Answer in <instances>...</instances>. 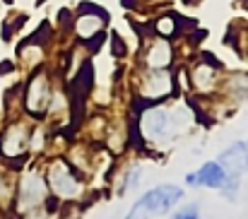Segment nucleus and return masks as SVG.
<instances>
[{
	"label": "nucleus",
	"instance_id": "f257e3e1",
	"mask_svg": "<svg viewBox=\"0 0 248 219\" xmlns=\"http://www.w3.org/2000/svg\"><path fill=\"white\" fill-rule=\"evenodd\" d=\"M53 79L46 68L31 70L22 87V111L29 118H44L48 113V104L53 96Z\"/></svg>",
	"mask_w": 248,
	"mask_h": 219
},
{
	"label": "nucleus",
	"instance_id": "f03ea898",
	"mask_svg": "<svg viewBox=\"0 0 248 219\" xmlns=\"http://www.w3.org/2000/svg\"><path fill=\"white\" fill-rule=\"evenodd\" d=\"M51 190L46 183V176L36 169H27L19 181L15 183V200H12V210L17 215H29L34 210H39L41 205H46Z\"/></svg>",
	"mask_w": 248,
	"mask_h": 219
},
{
	"label": "nucleus",
	"instance_id": "7ed1b4c3",
	"mask_svg": "<svg viewBox=\"0 0 248 219\" xmlns=\"http://www.w3.org/2000/svg\"><path fill=\"white\" fill-rule=\"evenodd\" d=\"M46 183L53 198H58L61 203H73L80 200L84 193V183L80 178V171L65 161V159H53L46 169Z\"/></svg>",
	"mask_w": 248,
	"mask_h": 219
},
{
	"label": "nucleus",
	"instance_id": "20e7f679",
	"mask_svg": "<svg viewBox=\"0 0 248 219\" xmlns=\"http://www.w3.org/2000/svg\"><path fill=\"white\" fill-rule=\"evenodd\" d=\"M29 133H31V125L22 118H12L0 130V164L10 169H19L27 161Z\"/></svg>",
	"mask_w": 248,
	"mask_h": 219
},
{
	"label": "nucleus",
	"instance_id": "39448f33",
	"mask_svg": "<svg viewBox=\"0 0 248 219\" xmlns=\"http://www.w3.org/2000/svg\"><path fill=\"white\" fill-rule=\"evenodd\" d=\"M183 190L173 183H162L152 190H147L133 207L130 212L125 215V219H152L159 217V215H166L178 200H181Z\"/></svg>",
	"mask_w": 248,
	"mask_h": 219
},
{
	"label": "nucleus",
	"instance_id": "423d86ee",
	"mask_svg": "<svg viewBox=\"0 0 248 219\" xmlns=\"http://www.w3.org/2000/svg\"><path fill=\"white\" fill-rule=\"evenodd\" d=\"M173 89H176V77L171 70H142L135 87L138 99L147 106L164 101Z\"/></svg>",
	"mask_w": 248,
	"mask_h": 219
},
{
	"label": "nucleus",
	"instance_id": "0eeeda50",
	"mask_svg": "<svg viewBox=\"0 0 248 219\" xmlns=\"http://www.w3.org/2000/svg\"><path fill=\"white\" fill-rule=\"evenodd\" d=\"M106 24H108V15H106L101 7L82 5L70 27H73V34H75L80 41H89V44H92V39H94V46H96V44L104 39Z\"/></svg>",
	"mask_w": 248,
	"mask_h": 219
},
{
	"label": "nucleus",
	"instance_id": "6e6552de",
	"mask_svg": "<svg viewBox=\"0 0 248 219\" xmlns=\"http://www.w3.org/2000/svg\"><path fill=\"white\" fill-rule=\"evenodd\" d=\"M188 75V87L195 92V94H215L219 89V82H222V70H219V63L212 58V56H202L198 63L190 65V73Z\"/></svg>",
	"mask_w": 248,
	"mask_h": 219
},
{
	"label": "nucleus",
	"instance_id": "1a4fd4ad",
	"mask_svg": "<svg viewBox=\"0 0 248 219\" xmlns=\"http://www.w3.org/2000/svg\"><path fill=\"white\" fill-rule=\"evenodd\" d=\"M173 58H176V51H173L171 39L152 36L142 41V51H140L142 70H171Z\"/></svg>",
	"mask_w": 248,
	"mask_h": 219
},
{
	"label": "nucleus",
	"instance_id": "9d476101",
	"mask_svg": "<svg viewBox=\"0 0 248 219\" xmlns=\"http://www.w3.org/2000/svg\"><path fill=\"white\" fill-rule=\"evenodd\" d=\"M173 128V116L162 109V106H147L142 113H140V121H138V130L145 140H164L169 135V130Z\"/></svg>",
	"mask_w": 248,
	"mask_h": 219
},
{
	"label": "nucleus",
	"instance_id": "9b49d317",
	"mask_svg": "<svg viewBox=\"0 0 248 219\" xmlns=\"http://www.w3.org/2000/svg\"><path fill=\"white\" fill-rule=\"evenodd\" d=\"M48 24H41L36 34H31L29 39H24L19 46H17V65L22 70H36L44 65V58H46V39H44V31H46Z\"/></svg>",
	"mask_w": 248,
	"mask_h": 219
},
{
	"label": "nucleus",
	"instance_id": "f8f14e48",
	"mask_svg": "<svg viewBox=\"0 0 248 219\" xmlns=\"http://www.w3.org/2000/svg\"><path fill=\"white\" fill-rule=\"evenodd\" d=\"M217 161H219V166L224 169L227 176L241 178L248 171V145L246 142H234V145H229L219 154Z\"/></svg>",
	"mask_w": 248,
	"mask_h": 219
},
{
	"label": "nucleus",
	"instance_id": "ddd939ff",
	"mask_svg": "<svg viewBox=\"0 0 248 219\" xmlns=\"http://www.w3.org/2000/svg\"><path fill=\"white\" fill-rule=\"evenodd\" d=\"M227 181L224 169L219 166V161H207L202 164L195 173L186 176V186H205V188H222V183Z\"/></svg>",
	"mask_w": 248,
	"mask_h": 219
},
{
	"label": "nucleus",
	"instance_id": "4468645a",
	"mask_svg": "<svg viewBox=\"0 0 248 219\" xmlns=\"http://www.w3.org/2000/svg\"><path fill=\"white\" fill-rule=\"evenodd\" d=\"M219 87L227 96H232L236 101H244V99H248V73L246 70H234V73L224 75Z\"/></svg>",
	"mask_w": 248,
	"mask_h": 219
},
{
	"label": "nucleus",
	"instance_id": "2eb2a0df",
	"mask_svg": "<svg viewBox=\"0 0 248 219\" xmlns=\"http://www.w3.org/2000/svg\"><path fill=\"white\" fill-rule=\"evenodd\" d=\"M152 34L155 36H162V39H173L178 34V17L166 12V15H159L155 22H152Z\"/></svg>",
	"mask_w": 248,
	"mask_h": 219
},
{
	"label": "nucleus",
	"instance_id": "dca6fc26",
	"mask_svg": "<svg viewBox=\"0 0 248 219\" xmlns=\"http://www.w3.org/2000/svg\"><path fill=\"white\" fill-rule=\"evenodd\" d=\"M12 200H15V186L7 178L5 169H0V210L7 207V205H12Z\"/></svg>",
	"mask_w": 248,
	"mask_h": 219
},
{
	"label": "nucleus",
	"instance_id": "f3484780",
	"mask_svg": "<svg viewBox=\"0 0 248 219\" xmlns=\"http://www.w3.org/2000/svg\"><path fill=\"white\" fill-rule=\"evenodd\" d=\"M24 22H27L24 15H17V17L12 15V17H7V19L2 22V41H10V39H12V31H17Z\"/></svg>",
	"mask_w": 248,
	"mask_h": 219
},
{
	"label": "nucleus",
	"instance_id": "a211bd4d",
	"mask_svg": "<svg viewBox=\"0 0 248 219\" xmlns=\"http://www.w3.org/2000/svg\"><path fill=\"white\" fill-rule=\"evenodd\" d=\"M239 188H241V178H234V176H227V181L222 183V195L227 198V200H234L236 198V193H239Z\"/></svg>",
	"mask_w": 248,
	"mask_h": 219
},
{
	"label": "nucleus",
	"instance_id": "6ab92c4d",
	"mask_svg": "<svg viewBox=\"0 0 248 219\" xmlns=\"http://www.w3.org/2000/svg\"><path fill=\"white\" fill-rule=\"evenodd\" d=\"M173 219H200V210H198V205H186L173 215Z\"/></svg>",
	"mask_w": 248,
	"mask_h": 219
},
{
	"label": "nucleus",
	"instance_id": "aec40b11",
	"mask_svg": "<svg viewBox=\"0 0 248 219\" xmlns=\"http://www.w3.org/2000/svg\"><path fill=\"white\" fill-rule=\"evenodd\" d=\"M15 65H17L15 61H2V63H0V75H10L15 70Z\"/></svg>",
	"mask_w": 248,
	"mask_h": 219
},
{
	"label": "nucleus",
	"instance_id": "412c9836",
	"mask_svg": "<svg viewBox=\"0 0 248 219\" xmlns=\"http://www.w3.org/2000/svg\"><path fill=\"white\" fill-rule=\"evenodd\" d=\"M113 46H116V51H113L116 56H123V53H125V44L118 39V34H113Z\"/></svg>",
	"mask_w": 248,
	"mask_h": 219
},
{
	"label": "nucleus",
	"instance_id": "4be33fe9",
	"mask_svg": "<svg viewBox=\"0 0 248 219\" xmlns=\"http://www.w3.org/2000/svg\"><path fill=\"white\" fill-rule=\"evenodd\" d=\"M183 2H186V5H198L200 0H183Z\"/></svg>",
	"mask_w": 248,
	"mask_h": 219
}]
</instances>
